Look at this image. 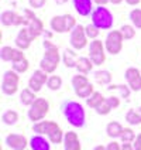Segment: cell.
I'll return each mask as SVG.
<instances>
[{
    "mask_svg": "<svg viewBox=\"0 0 141 150\" xmlns=\"http://www.w3.org/2000/svg\"><path fill=\"white\" fill-rule=\"evenodd\" d=\"M85 31H86L88 38H90V40H96V38L99 37V34H100V30L95 24H88L86 27H85Z\"/></svg>",
    "mask_w": 141,
    "mask_h": 150,
    "instance_id": "8d00e7d4",
    "label": "cell"
},
{
    "mask_svg": "<svg viewBox=\"0 0 141 150\" xmlns=\"http://www.w3.org/2000/svg\"><path fill=\"white\" fill-rule=\"evenodd\" d=\"M93 92H95V88H93V85H92L90 82L88 83V85H85V86H81V88L75 89V93H76L79 98H85V99H88Z\"/></svg>",
    "mask_w": 141,
    "mask_h": 150,
    "instance_id": "83f0119b",
    "label": "cell"
},
{
    "mask_svg": "<svg viewBox=\"0 0 141 150\" xmlns=\"http://www.w3.org/2000/svg\"><path fill=\"white\" fill-rule=\"evenodd\" d=\"M89 58L95 65H102L106 61V47L100 40H92L89 45Z\"/></svg>",
    "mask_w": 141,
    "mask_h": 150,
    "instance_id": "ba28073f",
    "label": "cell"
},
{
    "mask_svg": "<svg viewBox=\"0 0 141 150\" xmlns=\"http://www.w3.org/2000/svg\"><path fill=\"white\" fill-rule=\"evenodd\" d=\"M37 99V96H35V92L31 91L30 88H25L21 91L20 93V100H21V103L25 105V106H31L34 102Z\"/></svg>",
    "mask_w": 141,
    "mask_h": 150,
    "instance_id": "cb8c5ba5",
    "label": "cell"
},
{
    "mask_svg": "<svg viewBox=\"0 0 141 150\" xmlns=\"http://www.w3.org/2000/svg\"><path fill=\"white\" fill-rule=\"evenodd\" d=\"M113 89L120 91L123 98H128V96H130V92H131L130 86H126V85H114V83H113V85H109L107 86V91H113Z\"/></svg>",
    "mask_w": 141,
    "mask_h": 150,
    "instance_id": "d590c367",
    "label": "cell"
},
{
    "mask_svg": "<svg viewBox=\"0 0 141 150\" xmlns=\"http://www.w3.org/2000/svg\"><path fill=\"white\" fill-rule=\"evenodd\" d=\"M33 40L34 38L31 37V34L28 31V27H23V28L18 31V34H17V37H16V47L24 51V50H27V48H30Z\"/></svg>",
    "mask_w": 141,
    "mask_h": 150,
    "instance_id": "2e32d148",
    "label": "cell"
},
{
    "mask_svg": "<svg viewBox=\"0 0 141 150\" xmlns=\"http://www.w3.org/2000/svg\"><path fill=\"white\" fill-rule=\"evenodd\" d=\"M1 120H3V123L4 125H8V126H13L17 123V120H18V113H17L16 110H6L3 115H1Z\"/></svg>",
    "mask_w": 141,
    "mask_h": 150,
    "instance_id": "484cf974",
    "label": "cell"
},
{
    "mask_svg": "<svg viewBox=\"0 0 141 150\" xmlns=\"http://www.w3.org/2000/svg\"><path fill=\"white\" fill-rule=\"evenodd\" d=\"M135 133H134V130L131 127H124V130H123V134H121V143H133L135 140Z\"/></svg>",
    "mask_w": 141,
    "mask_h": 150,
    "instance_id": "836d02e7",
    "label": "cell"
},
{
    "mask_svg": "<svg viewBox=\"0 0 141 150\" xmlns=\"http://www.w3.org/2000/svg\"><path fill=\"white\" fill-rule=\"evenodd\" d=\"M64 116L68 122L74 127H83L85 126V119H86V115H85V109L81 103L75 102V100H69L64 105Z\"/></svg>",
    "mask_w": 141,
    "mask_h": 150,
    "instance_id": "7a4b0ae2",
    "label": "cell"
},
{
    "mask_svg": "<svg viewBox=\"0 0 141 150\" xmlns=\"http://www.w3.org/2000/svg\"><path fill=\"white\" fill-rule=\"evenodd\" d=\"M109 102V105L112 106V109H117L119 106H120V99H119V96H109V98H106Z\"/></svg>",
    "mask_w": 141,
    "mask_h": 150,
    "instance_id": "f35d334b",
    "label": "cell"
},
{
    "mask_svg": "<svg viewBox=\"0 0 141 150\" xmlns=\"http://www.w3.org/2000/svg\"><path fill=\"white\" fill-rule=\"evenodd\" d=\"M48 112H50V102L45 98H37L28 109V119L34 123L41 122L48 115Z\"/></svg>",
    "mask_w": 141,
    "mask_h": 150,
    "instance_id": "5b68a950",
    "label": "cell"
},
{
    "mask_svg": "<svg viewBox=\"0 0 141 150\" xmlns=\"http://www.w3.org/2000/svg\"><path fill=\"white\" fill-rule=\"evenodd\" d=\"M51 28L55 31V33H68V31H72L75 27H76V20L72 14H62V16H54L51 18Z\"/></svg>",
    "mask_w": 141,
    "mask_h": 150,
    "instance_id": "277c9868",
    "label": "cell"
},
{
    "mask_svg": "<svg viewBox=\"0 0 141 150\" xmlns=\"http://www.w3.org/2000/svg\"><path fill=\"white\" fill-rule=\"evenodd\" d=\"M59 125L57 122H54V120H41V122H37V123H34L33 126V130L37 134H42V136H50L55 129H58Z\"/></svg>",
    "mask_w": 141,
    "mask_h": 150,
    "instance_id": "9a60e30c",
    "label": "cell"
},
{
    "mask_svg": "<svg viewBox=\"0 0 141 150\" xmlns=\"http://www.w3.org/2000/svg\"><path fill=\"white\" fill-rule=\"evenodd\" d=\"M78 59H79L78 55L72 50H65L64 54H62V61H64V64H65L67 68H76Z\"/></svg>",
    "mask_w": 141,
    "mask_h": 150,
    "instance_id": "603a6c76",
    "label": "cell"
},
{
    "mask_svg": "<svg viewBox=\"0 0 141 150\" xmlns=\"http://www.w3.org/2000/svg\"><path fill=\"white\" fill-rule=\"evenodd\" d=\"M123 0H110V3H113V4H120Z\"/></svg>",
    "mask_w": 141,
    "mask_h": 150,
    "instance_id": "c3c4849f",
    "label": "cell"
},
{
    "mask_svg": "<svg viewBox=\"0 0 141 150\" xmlns=\"http://www.w3.org/2000/svg\"><path fill=\"white\" fill-rule=\"evenodd\" d=\"M121 150H134L133 143H123V146H121Z\"/></svg>",
    "mask_w": 141,
    "mask_h": 150,
    "instance_id": "ee69618b",
    "label": "cell"
},
{
    "mask_svg": "<svg viewBox=\"0 0 141 150\" xmlns=\"http://www.w3.org/2000/svg\"><path fill=\"white\" fill-rule=\"evenodd\" d=\"M28 68H30V62H28L27 58L20 59L17 62H13V69L16 71L17 74H24V72L28 71Z\"/></svg>",
    "mask_w": 141,
    "mask_h": 150,
    "instance_id": "4dcf8cb0",
    "label": "cell"
},
{
    "mask_svg": "<svg viewBox=\"0 0 141 150\" xmlns=\"http://www.w3.org/2000/svg\"><path fill=\"white\" fill-rule=\"evenodd\" d=\"M140 113H141V108H140Z\"/></svg>",
    "mask_w": 141,
    "mask_h": 150,
    "instance_id": "f907efd6",
    "label": "cell"
},
{
    "mask_svg": "<svg viewBox=\"0 0 141 150\" xmlns=\"http://www.w3.org/2000/svg\"><path fill=\"white\" fill-rule=\"evenodd\" d=\"M123 130H124V127L120 125L119 122H110L107 123L106 126V133H107L109 137H112V139H117V137H121V134H123Z\"/></svg>",
    "mask_w": 141,
    "mask_h": 150,
    "instance_id": "44dd1931",
    "label": "cell"
},
{
    "mask_svg": "<svg viewBox=\"0 0 141 150\" xmlns=\"http://www.w3.org/2000/svg\"><path fill=\"white\" fill-rule=\"evenodd\" d=\"M30 147L31 150H51V142L42 134H37L30 139Z\"/></svg>",
    "mask_w": 141,
    "mask_h": 150,
    "instance_id": "d6986e66",
    "label": "cell"
},
{
    "mask_svg": "<svg viewBox=\"0 0 141 150\" xmlns=\"http://www.w3.org/2000/svg\"><path fill=\"white\" fill-rule=\"evenodd\" d=\"M140 1L141 0H126V3H127V4H130V6H137Z\"/></svg>",
    "mask_w": 141,
    "mask_h": 150,
    "instance_id": "bcb514c9",
    "label": "cell"
},
{
    "mask_svg": "<svg viewBox=\"0 0 141 150\" xmlns=\"http://www.w3.org/2000/svg\"><path fill=\"white\" fill-rule=\"evenodd\" d=\"M64 147L65 150H81L82 146H81V140H79V136L76 132H65V136H64Z\"/></svg>",
    "mask_w": 141,
    "mask_h": 150,
    "instance_id": "e0dca14e",
    "label": "cell"
},
{
    "mask_svg": "<svg viewBox=\"0 0 141 150\" xmlns=\"http://www.w3.org/2000/svg\"><path fill=\"white\" fill-rule=\"evenodd\" d=\"M93 62H92L90 58H88V57H81V58L78 59V64H76V69H78V72L79 74H89L92 71V68H93Z\"/></svg>",
    "mask_w": 141,
    "mask_h": 150,
    "instance_id": "7402d4cb",
    "label": "cell"
},
{
    "mask_svg": "<svg viewBox=\"0 0 141 150\" xmlns=\"http://www.w3.org/2000/svg\"><path fill=\"white\" fill-rule=\"evenodd\" d=\"M93 150H107V149H106V146H102V144H99V146H96Z\"/></svg>",
    "mask_w": 141,
    "mask_h": 150,
    "instance_id": "7dc6e473",
    "label": "cell"
},
{
    "mask_svg": "<svg viewBox=\"0 0 141 150\" xmlns=\"http://www.w3.org/2000/svg\"><path fill=\"white\" fill-rule=\"evenodd\" d=\"M45 1H47V0H28L30 6L33 8H41L42 6L45 4Z\"/></svg>",
    "mask_w": 141,
    "mask_h": 150,
    "instance_id": "ab89813d",
    "label": "cell"
},
{
    "mask_svg": "<svg viewBox=\"0 0 141 150\" xmlns=\"http://www.w3.org/2000/svg\"><path fill=\"white\" fill-rule=\"evenodd\" d=\"M88 83H89V79H88L86 75H83V74L74 75V78H72V86H74V89H78V88L85 86V85H88Z\"/></svg>",
    "mask_w": 141,
    "mask_h": 150,
    "instance_id": "1f68e13d",
    "label": "cell"
},
{
    "mask_svg": "<svg viewBox=\"0 0 141 150\" xmlns=\"http://www.w3.org/2000/svg\"><path fill=\"white\" fill-rule=\"evenodd\" d=\"M133 146H134V150H141V133L137 134L135 140L133 142Z\"/></svg>",
    "mask_w": 141,
    "mask_h": 150,
    "instance_id": "b9f144b4",
    "label": "cell"
},
{
    "mask_svg": "<svg viewBox=\"0 0 141 150\" xmlns=\"http://www.w3.org/2000/svg\"><path fill=\"white\" fill-rule=\"evenodd\" d=\"M6 144H7L8 149L11 150H25V147L30 144V142L27 140L24 134L10 133L6 137Z\"/></svg>",
    "mask_w": 141,
    "mask_h": 150,
    "instance_id": "5bb4252c",
    "label": "cell"
},
{
    "mask_svg": "<svg viewBox=\"0 0 141 150\" xmlns=\"http://www.w3.org/2000/svg\"><path fill=\"white\" fill-rule=\"evenodd\" d=\"M74 7L79 16H89L93 13V0H74Z\"/></svg>",
    "mask_w": 141,
    "mask_h": 150,
    "instance_id": "ac0fdd59",
    "label": "cell"
},
{
    "mask_svg": "<svg viewBox=\"0 0 141 150\" xmlns=\"http://www.w3.org/2000/svg\"><path fill=\"white\" fill-rule=\"evenodd\" d=\"M105 100H106V98H105V96H103L100 92H96V91H95L90 95V96L86 99V103H88V106H90L92 109H98L100 105L105 102Z\"/></svg>",
    "mask_w": 141,
    "mask_h": 150,
    "instance_id": "d4e9b609",
    "label": "cell"
},
{
    "mask_svg": "<svg viewBox=\"0 0 141 150\" xmlns=\"http://www.w3.org/2000/svg\"><path fill=\"white\" fill-rule=\"evenodd\" d=\"M28 31L31 34V37L33 38H37V37H40L42 33H44V24H42V21L38 18V17H34L31 18L30 21H28Z\"/></svg>",
    "mask_w": 141,
    "mask_h": 150,
    "instance_id": "ffe728a7",
    "label": "cell"
},
{
    "mask_svg": "<svg viewBox=\"0 0 141 150\" xmlns=\"http://www.w3.org/2000/svg\"><path fill=\"white\" fill-rule=\"evenodd\" d=\"M124 76L127 79V83L130 86V89L134 92L141 91V71L134 67H130L126 69Z\"/></svg>",
    "mask_w": 141,
    "mask_h": 150,
    "instance_id": "4fadbf2b",
    "label": "cell"
},
{
    "mask_svg": "<svg viewBox=\"0 0 141 150\" xmlns=\"http://www.w3.org/2000/svg\"><path fill=\"white\" fill-rule=\"evenodd\" d=\"M123 41H124V37L120 30H113L107 34L106 40H105V47L106 51L112 55H117L119 52H121L123 50Z\"/></svg>",
    "mask_w": 141,
    "mask_h": 150,
    "instance_id": "8992f818",
    "label": "cell"
},
{
    "mask_svg": "<svg viewBox=\"0 0 141 150\" xmlns=\"http://www.w3.org/2000/svg\"><path fill=\"white\" fill-rule=\"evenodd\" d=\"M130 20L135 28H141V8H133L130 11Z\"/></svg>",
    "mask_w": 141,
    "mask_h": 150,
    "instance_id": "d6a6232c",
    "label": "cell"
},
{
    "mask_svg": "<svg viewBox=\"0 0 141 150\" xmlns=\"http://www.w3.org/2000/svg\"><path fill=\"white\" fill-rule=\"evenodd\" d=\"M48 78H50V76H48V74H47L45 71L37 69V71H34L33 72L31 78H30V81H28V88L37 93V92L41 91L42 86L47 83Z\"/></svg>",
    "mask_w": 141,
    "mask_h": 150,
    "instance_id": "8fae6325",
    "label": "cell"
},
{
    "mask_svg": "<svg viewBox=\"0 0 141 150\" xmlns=\"http://www.w3.org/2000/svg\"><path fill=\"white\" fill-rule=\"evenodd\" d=\"M55 1H57L58 4H65V3H67L68 0H55Z\"/></svg>",
    "mask_w": 141,
    "mask_h": 150,
    "instance_id": "681fc988",
    "label": "cell"
},
{
    "mask_svg": "<svg viewBox=\"0 0 141 150\" xmlns=\"http://www.w3.org/2000/svg\"><path fill=\"white\" fill-rule=\"evenodd\" d=\"M0 58L1 61H6V62H17L20 59H24L25 55L23 50H20V48H13V47L4 45L0 50Z\"/></svg>",
    "mask_w": 141,
    "mask_h": 150,
    "instance_id": "7c38bea8",
    "label": "cell"
},
{
    "mask_svg": "<svg viewBox=\"0 0 141 150\" xmlns=\"http://www.w3.org/2000/svg\"><path fill=\"white\" fill-rule=\"evenodd\" d=\"M47 86L50 88L51 91H58L59 88L62 86V78L59 75H51L47 81Z\"/></svg>",
    "mask_w": 141,
    "mask_h": 150,
    "instance_id": "f546056e",
    "label": "cell"
},
{
    "mask_svg": "<svg viewBox=\"0 0 141 150\" xmlns=\"http://www.w3.org/2000/svg\"><path fill=\"white\" fill-rule=\"evenodd\" d=\"M18 83H20V75L17 74L14 69H8L3 75L1 91L6 95H14L18 89Z\"/></svg>",
    "mask_w": 141,
    "mask_h": 150,
    "instance_id": "52a82bcc",
    "label": "cell"
},
{
    "mask_svg": "<svg viewBox=\"0 0 141 150\" xmlns=\"http://www.w3.org/2000/svg\"><path fill=\"white\" fill-rule=\"evenodd\" d=\"M106 149H107V150H121V146H120L117 142H114V140H113V142H110L107 146H106Z\"/></svg>",
    "mask_w": 141,
    "mask_h": 150,
    "instance_id": "60d3db41",
    "label": "cell"
},
{
    "mask_svg": "<svg viewBox=\"0 0 141 150\" xmlns=\"http://www.w3.org/2000/svg\"><path fill=\"white\" fill-rule=\"evenodd\" d=\"M92 24L99 30H110L113 27V14L105 6H99L92 13Z\"/></svg>",
    "mask_w": 141,
    "mask_h": 150,
    "instance_id": "3957f363",
    "label": "cell"
},
{
    "mask_svg": "<svg viewBox=\"0 0 141 150\" xmlns=\"http://www.w3.org/2000/svg\"><path fill=\"white\" fill-rule=\"evenodd\" d=\"M0 20H1V24L7 27L8 25H24V27L28 25V20L25 18V16H20L11 10H4L0 14Z\"/></svg>",
    "mask_w": 141,
    "mask_h": 150,
    "instance_id": "30bf717a",
    "label": "cell"
},
{
    "mask_svg": "<svg viewBox=\"0 0 141 150\" xmlns=\"http://www.w3.org/2000/svg\"><path fill=\"white\" fill-rule=\"evenodd\" d=\"M98 6H105V4H107V3H110V0H93Z\"/></svg>",
    "mask_w": 141,
    "mask_h": 150,
    "instance_id": "f6af8a7d",
    "label": "cell"
},
{
    "mask_svg": "<svg viewBox=\"0 0 141 150\" xmlns=\"http://www.w3.org/2000/svg\"><path fill=\"white\" fill-rule=\"evenodd\" d=\"M120 31H121V34H123L124 40H131V38L135 37V28H134V25H130V24L121 25Z\"/></svg>",
    "mask_w": 141,
    "mask_h": 150,
    "instance_id": "e575fe53",
    "label": "cell"
},
{
    "mask_svg": "<svg viewBox=\"0 0 141 150\" xmlns=\"http://www.w3.org/2000/svg\"><path fill=\"white\" fill-rule=\"evenodd\" d=\"M112 110H113V109H112V106H110V105H109L107 99L105 100V102H103V103H102V105H100L99 108L96 109V112H98V113H99V115H102V116H106V115H109V113H110V112H112Z\"/></svg>",
    "mask_w": 141,
    "mask_h": 150,
    "instance_id": "74e56055",
    "label": "cell"
},
{
    "mask_svg": "<svg viewBox=\"0 0 141 150\" xmlns=\"http://www.w3.org/2000/svg\"><path fill=\"white\" fill-rule=\"evenodd\" d=\"M126 120L133 126L141 125V113L140 112H135L134 109H130V110L126 113Z\"/></svg>",
    "mask_w": 141,
    "mask_h": 150,
    "instance_id": "f1b7e54d",
    "label": "cell"
},
{
    "mask_svg": "<svg viewBox=\"0 0 141 150\" xmlns=\"http://www.w3.org/2000/svg\"><path fill=\"white\" fill-rule=\"evenodd\" d=\"M95 79L96 82L102 83V85H107L112 81V74L106 71V69H102V71H96L95 72Z\"/></svg>",
    "mask_w": 141,
    "mask_h": 150,
    "instance_id": "4316f807",
    "label": "cell"
},
{
    "mask_svg": "<svg viewBox=\"0 0 141 150\" xmlns=\"http://www.w3.org/2000/svg\"><path fill=\"white\" fill-rule=\"evenodd\" d=\"M71 45L74 47L75 50H83L86 45H88V35L85 31V27L81 24H78L74 30L71 31Z\"/></svg>",
    "mask_w": 141,
    "mask_h": 150,
    "instance_id": "9c48e42d",
    "label": "cell"
},
{
    "mask_svg": "<svg viewBox=\"0 0 141 150\" xmlns=\"http://www.w3.org/2000/svg\"><path fill=\"white\" fill-rule=\"evenodd\" d=\"M24 16H25V18H27L28 21H30L31 18H34V17H37L35 14H34V11H31L30 8H25L24 10Z\"/></svg>",
    "mask_w": 141,
    "mask_h": 150,
    "instance_id": "7bdbcfd3",
    "label": "cell"
},
{
    "mask_svg": "<svg viewBox=\"0 0 141 150\" xmlns=\"http://www.w3.org/2000/svg\"><path fill=\"white\" fill-rule=\"evenodd\" d=\"M45 52H44V57H42L41 62H40V69L45 71L47 74H52L59 65V61H61V55H59V50L55 44H52L51 41H45L42 42Z\"/></svg>",
    "mask_w": 141,
    "mask_h": 150,
    "instance_id": "6da1fadb",
    "label": "cell"
}]
</instances>
